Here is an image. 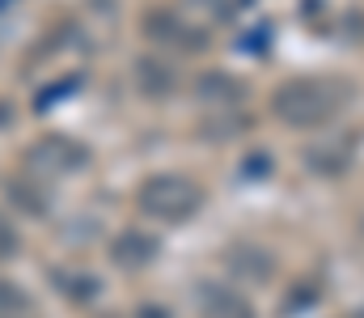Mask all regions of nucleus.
Here are the masks:
<instances>
[{"label":"nucleus","instance_id":"obj_6","mask_svg":"<svg viewBox=\"0 0 364 318\" xmlns=\"http://www.w3.org/2000/svg\"><path fill=\"white\" fill-rule=\"evenodd\" d=\"M21 289H13V285H0V310H17L21 306Z\"/></svg>","mask_w":364,"mask_h":318},{"label":"nucleus","instance_id":"obj_8","mask_svg":"<svg viewBox=\"0 0 364 318\" xmlns=\"http://www.w3.org/2000/svg\"><path fill=\"white\" fill-rule=\"evenodd\" d=\"M360 318H364V314H360Z\"/></svg>","mask_w":364,"mask_h":318},{"label":"nucleus","instance_id":"obj_7","mask_svg":"<svg viewBox=\"0 0 364 318\" xmlns=\"http://www.w3.org/2000/svg\"><path fill=\"white\" fill-rule=\"evenodd\" d=\"M13 246H17V238H13V229H9V225L0 221V255H9Z\"/></svg>","mask_w":364,"mask_h":318},{"label":"nucleus","instance_id":"obj_1","mask_svg":"<svg viewBox=\"0 0 364 318\" xmlns=\"http://www.w3.org/2000/svg\"><path fill=\"white\" fill-rule=\"evenodd\" d=\"M352 102V81L343 77H296L275 90V115L292 127H322Z\"/></svg>","mask_w":364,"mask_h":318},{"label":"nucleus","instance_id":"obj_4","mask_svg":"<svg viewBox=\"0 0 364 318\" xmlns=\"http://www.w3.org/2000/svg\"><path fill=\"white\" fill-rule=\"evenodd\" d=\"M208 297H203V310L208 318H250V306L242 302V297H233V293H225V289H203Z\"/></svg>","mask_w":364,"mask_h":318},{"label":"nucleus","instance_id":"obj_3","mask_svg":"<svg viewBox=\"0 0 364 318\" xmlns=\"http://www.w3.org/2000/svg\"><path fill=\"white\" fill-rule=\"evenodd\" d=\"M305 161H309V170H314V174H343V170H348V161H352V144H348V140L318 144V149H309V153H305Z\"/></svg>","mask_w":364,"mask_h":318},{"label":"nucleus","instance_id":"obj_2","mask_svg":"<svg viewBox=\"0 0 364 318\" xmlns=\"http://www.w3.org/2000/svg\"><path fill=\"white\" fill-rule=\"evenodd\" d=\"M199 204H203L199 187L182 174H157L140 187V208L157 221H186Z\"/></svg>","mask_w":364,"mask_h":318},{"label":"nucleus","instance_id":"obj_5","mask_svg":"<svg viewBox=\"0 0 364 318\" xmlns=\"http://www.w3.org/2000/svg\"><path fill=\"white\" fill-rule=\"evenodd\" d=\"M153 250H157V246H153L149 238H136V233H127V238H123V242L114 246V255H119L123 263H132V267H136V263H144V259H149Z\"/></svg>","mask_w":364,"mask_h":318}]
</instances>
